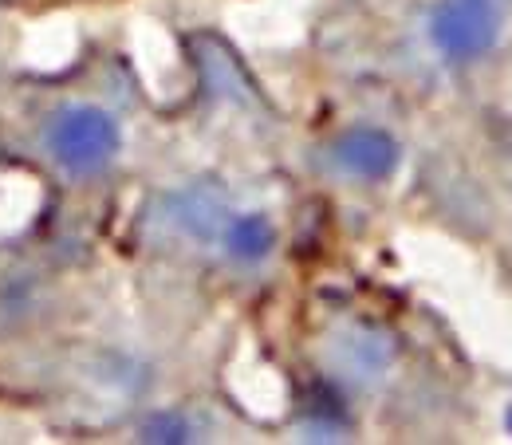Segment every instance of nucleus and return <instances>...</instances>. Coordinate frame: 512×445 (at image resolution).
I'll list each match as a JSON object with an SVG mask.
<instances>
[{
    "label": "nucleus",
    "instance_id": "1",
    "mask_svg": "<svg viewBox=\"0 0 512 445\" xmlns=\"http://www.w3.org/2000/svg\"><path fill=\"white\" fill-rule=\"evenodd\" d=\"M40 150L67 182H91L111 170L123 150L119 119L91 99H71L48 111L40 123Z\"/></svg>",
    "mask_w": 512,
    "mask_h": 445
},
{
    "label": "nucleus",
    "instance_id": "2",
    "mask_svg": "<svg viewBox=\"0 0 512 445\" xmlns=\"http://www.w3.org/2000/svg\"><path fill=\"white\" fill-rule=\"evenodd\" d=\"M501 0H438L426 20V36L446 64H473L501 40Z\"/></svg>",
    "mask_w": 512,
    "mask_h": 445
},
{
    "label": "nucleus",
    "instance_id": "3",
    "mask_svg": "<svg viewBox=\"0 0 512 445\" xmlns=\"http://www.w3.org/2000/svg\"><path fill=\"white\" fill-rule=\"evenodd\" d=\"M233 205L221 186L213 182H193L182 190L166 193L158 201V225H166L174 237L190 241V245H205V249H217L221 253V241H225V229L233 221Z\"/></svg>",
    "mask_w": 512,
    "mask_h": 445
},
{
    "label": "nucleus",
    "instance_id": "4",
    "mask_svg": "<svg viewBox=\"0 0 512 445\" xmlns=\"http://www.w3.org/2000/svg\"><path fill=\"white\" fill-rule=\"evenodd\" d=\"M331 166L351 182H386L398 170V142L383 127H347L327 150Z\"/></svg>",
    "mask_w": 512,
    "mask_h": 445
},
{
    "label": "nucleus",
    "instance_id": "5",
    "mask_svg": "<svg viewBox=\"0 0 512 445\" xmlns=\"http://www.w3.org/2000/svg\"><path fill=\"white\" fill-rule=\"evenodd\" d=\"M276 249V225L268 213H245L237 209L229 229H225V241H221V256L233 260V264H245L253 268L260 260H268Z\"/></svg>",
    "mask_w": 512,
    "mask_h": 445
},
{
    "label": "nucleus",
    "instance_id": "6",
    "mask_svg": "<svg viewBox=\"0 0 512 445\" xmlns=\"http://www.w3.org/2000/svg\"><path fill=\"white\" fill-rule=\"evenodd\" d=\"M386 363H390V343L375 327H355L343 335L339 367L347 371V379H375L386 371Z\"/></svg>",
    "mask_w": 512,
    "mask_h": 445
},
{
    "label": "nucleus",
    "instance_id": "7",
    "mask_svg": "<svg viewBox=\"0 0 512 445\" xmlns=\"http://www.w3.org/2000/svg\"><path fill=\"white\" fill-rule=\"evenodd\" d=\"M142 438L146 442H193V426L182 414H154L146 426H142Z\"/></svg>",
    "mask_w": 512,
    "mask_h": 445
}]
</instances>
